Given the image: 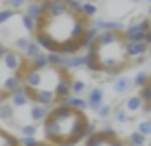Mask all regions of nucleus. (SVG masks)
<instances>
[{
  "label": "nucleus",
  "instance_id": "obj_4",
  "mask_svg": "<svg viewBox=\"0 0 151 146\" xmlns=\"http://www.w3.org/2000/svg\"><path fill=\"white\" fill-rule=\"evenodd\" d=\"M43 142L53 146H76L94 132V122L86 112L76 110L68 103L53 106L41 124Z\"/></svg>",
  "mask_w": 151,
  "mask_h": 146
},
{
  "label": "nucleus",
  "instance_id": "obj_18",
  "mask_svg": "<svg viewBox=\"0 0 151 146\" xmlns=\"http://www.w3.org/2000/svg\"><path fill=\"white\" fill-rule=\"evenodd\" d=\"M127 146H145V136L139 134V132L135 130L133 134H129V138H127Z\"/></svg>",
  "mask_w": 151,
  "mask_h": 146
},
{
  "label": "nucleus",
  "instance_id": "obj_21",
  "mask_svg": "<svg viewBox=\"0 0 151 146\" xmlns=\"http://www.w3.org/2000/svg\"><path fill=\"white\" fill-rule=\"evenodd\" d=\"M84 91H86V83L82 79H74V83H72V96H82Z\"/></svg>",
  "mask_w": 151,
  "mask_h": 146
},
{
  "label": "nucleus",
  "instance_id": "obj_15",
  "mask_svg": "<svg viewBox=\"0 0 151 146\" xmlns=\"http://www.w3.org/2000/svg\"><path fill=\"white\" fill-rule=\"evenodd\" d=\"M125 110L127 112H139V110H143V101H141V97L137 96H129L125 101Z\"/></svg>",
  "mask_w": 151,
  "mask_h": 146
},
{
  "label": "nucleus",
  "instance_id": "obj_29",
  "mask_svg": "<svg viewBox=\"0 0 151 146\" xmlns=\"http://www.w3.org/2000/svg\"><path fill=\"white\" fill-rule=\"evenodd\" d=\"M133 2H135V0H133Z\"/></svg>",
  "mask_w": 151,
  "mask_h": 146
},
{
  "label": "nucleus",
  "instance_id": "obj_3",
  "mask_svg": "<svg viewBox=\"0 0 151 146\" xmlns=\"http://www.w3.org/2000/svg\"><path fill=\"white\" fill-rule=\"evenodd\" d=\"M127 45L125 28L100 30L86 49V69L106 77L123 75L129 67H133Z\"/></svg>",
  "mask_w": 151,
  "mask_h": 146
},
{
  "label": "nucleus",
  "instance_id": "obj_1",
  "mask_svg": "<svg viewBox=\"0 0 151 146\" xmlns=\"http://www.w3.org/2000/svg\"><path fill=\"white\" fill-rule=\"evenodd\" d=\"M84 2L47 0L37 16L33 41L47 55H76L84 53L100 33L94 21L82 12Z\"/></svg>",
  "mask_w": 151,
  "mask_h": 146
},
{
  "label": "nucleus",
  "instance_id": "obj_20",
  "mask_svg": "<svg viewBox=\"0 0 151 146\" xmlns=\"http://www.w3.org/2000/svg\"><path fill=\"white\" fill-rule=\"evenodd\" d=\"M112 116H114V120L121 122V124H123V122H129V120H131V114L127 112L125 108H119V110H114V112H112Z\"/></svg>",
  "mask_w": 151,
  "mask_h": 146
},
{
  "label": "nucleus",
  "instance_id": "obj_6",
  "mask_svg": "<svg viewBox=\"0 0 151 146\" xmlns=\"http://www.w3.org/2000/svg\"><path fill=\"white\" fill-rule=\"evenodd\" d=\"M84 146H127V140L112 128H98L84 140Z\"/></svg>",
  "mask_w": 151,
  "mask_h": 146
},
{
  "label": "nucleus",
  "instance_id": "obj_27",
  "mask_svg": "<svg viewBox=\"0 0 151 146\" xmlns=\"http://www.w3.org/2000/svg\"><path fill=\"white\" fill-rule=\"evenodd\" d=\"M31 2H39V4H43V2H47V0H31Z\"/></svg>",
  "mask_w": 151,
  "mask_h": 146
},
{
  "label": "nucleus",
  "instance_id": "obj_8",
  "mask_svg": "<svg viewBox=\"0 0 151 146\" xmlns=\"http://www.w3.org/2000/svg\"><path fill=\"white\" fill-rule=\"evenodd\" d=\"M86 103H88V110L98 112L102 106H104V89H102V87H92V89H88Z\"/></svg>",
  "mask_w": 151,
  "mask_h": 146
},
{
  "label": "nucleus",
  "instance_id": "obj_9",
  "mask_svg": "<svg viewBox=\"0 0 151 146\" xmlns=\"http://www.w3.org/2000/svg\"><path fill=\"white\" fill-rule=\"evenodd\" d=\"M47 114H49V108H45L41 103H31V108H29V116H31L33 124H43Z\"/></svg>",
  "mask_w": 151,
  "mask_h": 146
},
{
  "label": "nucleus",
  "instance_id": "obj_12",
  "mask_svg": "<svg viewBox=\"0 0 151 146\" xmlns=\"http://www.w3.org/2000/svg\"><path fill=\"white\" fill-rule=\"evenodd\" d=\"M8 103H10V106H12V110H14V108H25V106H31V99L27 97V94L23 91V89H19L17 94H12V96H10Z\"/></svg>",
  "mask_w": 151,
  "mask_h": 146
},
{
  "label": "nucleus",
  "instance_id": "obj_25",
  "mask_svg": "<svg viewBox=\"0 0 151 146\" xmlns=\"http://www.w3.org/2000/svg\"><path fill=\"white\" fill-rule=\"evenodd\" d=\"M12 16H14V12H12V10H6V8H4V10H0V24H4L8 18H12Z\"/></svg>",
  "mask_w": 151,
  "mask_h": 146
},
{
  "label": "nucleus",
  "instance_id": "obj_7",
  "mask_svg": "<svg viewBox=\"0 0 151 146\" xmlns=\"http://www.w3.org/2000/svg\"><path fill=\"white\" fill-rule=\"evenodd\" d=\"M125 37L127 41H137V43H147L151 39V18H141L135 21L129 26H125Z\"/></svg>",
  "mask_w": 151,
  "mask_h": 146
},
{
  "label": "nucleus",
  "instance_id": "obj_2",
  "mask_svg": "<svg viewBox=\"0 0 151 146\" xmlns=\"http://www.w3.org/2000/svg\"><path fill=\"white\" fill-rule=\"evenodd\" d=\"M72 83H74V73L68 67L53 65L47 61V53L41 55L35 61H29L21 89L27 94L31 103H41L45 108H53L63 103L72 96Z\"/></svg>",
  "mask_w": 151,
  "mask_h": 146
},
{
  "label": "nucleus",
  "instance_id": "obj_10",
  "mask_svg": "<svg viewBox=\"0 0 151 146\" xmlns=\"http://www.w3.org/2000/svg\"><path fill=\"white\" fill-rule=\"evenodd\" d=\"M70 71L72 69H82L86 67V51L84 53H76V55H65V63H63Z\"/></svg>",
  "mask_w": 151,
  "mask_h": 146
},
{
  "label": "nucleus",
  "instance_id": "obj_19",
  "mask_svg": "<svg viewBox=\"0 0 151 146\" xmlns=\"http://www.w3.org/2000/svg\"><path fill=\"white\" fill-rule=\"evenodd\" d=\"M147 83H149V75H147V73L139 71L135 77H133V87H139V89H141V87L147 85Z\"/></svg>",
  "mask_w": 151,
  "mask_h": 146
},
{
  "label": "nucleus",
  "instance_id": "obj_14",
  "mask_svg": "<svg viewBox=\"0 0 151 146\" xmlns=\"http://www.w3.org/2000/svg\"><path fill=\"white\" fill-rule=\"evenodd\" d=\"M29 4H31V0H4V8L12 10V12H25Z\"/></svg>",
  "mask_w": 151,
  "mask_h": 146
},
{
  "label": "nucleus",
  "instance_id": "obj_11",
  "mask_svg": "<svg viewBox=\"0 0 151 146\" xmlns=\"http://www.w3.org/2000/svg\"><path fill=\"white\" fill-rule=\"evenodd\" d=\"M0 146H21V138L14 136L4 126H0Z\"/></svg>",
  "mask_w": 151,
  "mask_h": 146
},
{
  "label": "nucleus",
  "instance_id": "obj_31",
  "mask_svg": "<svg viewBox=\"0 0 151 146\" xmlns=\"http://www.w3.org/2000/svg\"><path fill=\"white\" fill-rule=\"evenodd\" d=\"M149 146H151V144H149Z\"/></svg>",
  "mask_w": 151,
  "mask_h": 146
},
{
  "label": "nucleus",
  "instance_id": "obj_17",
  "mask_svg": "<svg viewBox=\"0 0 151 146\" xmlns=\"http://www.w3.org/2000/svg\"><path fill=\"white\" fill-rule=\"evenodd\" d=\"M82 12H84L88 18H92V21H94V16H96V12H98V6H96L92 0H86V2L82 4Z\"/></svg>",
  "mask_w": 151,
  "mask_h": 146
},
{
  "label": "nucleus",
  "instance_id": "obj_24",
  "mask_svg": "<svg viewBox=\"0 0 151 146\" xmlns=\"http://www.w3.org/2000/svg\"><path fill=\"white\" fill-rule=\"evenodd\" d=\"M112 112H114V108H112V106H106V103H104L100 110H98V116H100V118H108V116H112Z\"/></svg>",
  "mask_w": 151,
  "mask_h": 146
},
{
  "label": "nucleus",
  "instance_id": "obj_22",
  "mask_svg": "<svg viewBox=\"0 0 151 146\" xmlns=\"http://www.w3.org/2000/svg\"><path fill=\"white\" fill-rule=\"evenodd\" d=\"M137 132H139V134H143L145 138H147V136H151V120L139 122V126H137Z\"/></svg>",
  "mask_w": 151,
  "mask_h": 146
},
{
  "label": "nucleus",
  "instance_id": "obj_23",
  "mask_svg": "<svg viewBox=\"0 0 151 146\" xmlns=\"http://www.w3.org/2000/svg\"><path fill=\"white\" fill-rule=\"evenodd\" d=\"M21 132H23V136L25 138H35V132H37V124H29V126H23L21 128Z\"/></svg>",
  "mask_w": 151,
  "mask_h": 146
},
{
  "label": "nucleus",
  "instance_id": "obj_5",
  "mask_svg": "<svg viewBox=\"0 0 151 146\" xmlns=\"http://www.w3.org/2000/svg\"><path fill=\"white\" fill-rule=\"evenodd\" d=\"M29 59L14 47L0 49V101H8L12 94L21 89L23 73Z\"/></svg>",
  "mask_w": 151,
  "mask_h": 146
},
{
  "label": "nucleus",
  "instance_id": "obj_30",
  "mask_svg": "<svg viewBox=\"0 0 151 146\" xmlns=\"http://www.w3.org/2000/svg\"><path fill=\"white\" fill-rule=\"evenodd\" d=\"M149 2H151V0H149Z\"/></svg>",
  "mask_w": 151,
  "mask_h": 146
},
{
  "label": "nucleus",
  "instance_id": "obj_13",
  "mask_svg": "<svg viewBox=\"0 0 151 146\" xmlns=\"http://www.w3.org/2000/svg\"><path fill=\"white\" fill-rule=\"evenodd\" d=\"M112 87H114V91H116V94H127V91L133 87V79H131V77H127V75H125V77H121V75H119V77L112 81Z\"/></svg>",
  "mask_w": 151,
  "mask_h": 146
},
{
  "label": "nucleus",
  "instance_id": "obj_16",
  "mask_svg": "<svg viewBox=\"0 0 151 146\" xmlns=\"http://www.w3.org/2000/svg\"><path fill=\"white\" fill-rule=\"evenodd\" d=\"M63 103H68V106H72V108H76V110H82V112H86L88 110V103H86V99L80 96H70Z\"/></svg>",
  "mask_w": 151,
  "mask_h": 146
},
{
  "label": "nucleus",
  "instance_id": "obj_28",
  "mask_svg": "<svg viewBox=\"0 0 151 146\" xmlns=\"http://www.w3.org/2000/svg\"><path fill=\"white\" fill-rule=\"evenodd\" d=\"M0 108H2V101H0Z\"/></svg>",
  "mask_w": 151,
  "mask_h": 146
},
{
  "label": "nucleus",
  "instance_id": "obj_26",
  "mask_svg": "<svg viewBox=\"0 0 151 146\" xmlns=\"http://www.w3.org/2000/svg\"><path fill=\"white\" fill-rule=\"evenodd\" d=\"M35 146H53V144H49V142H43V140H39Z\"/></svg>",
  "mask_w": 151,
  "mask_h": 146
}]
</instances>
